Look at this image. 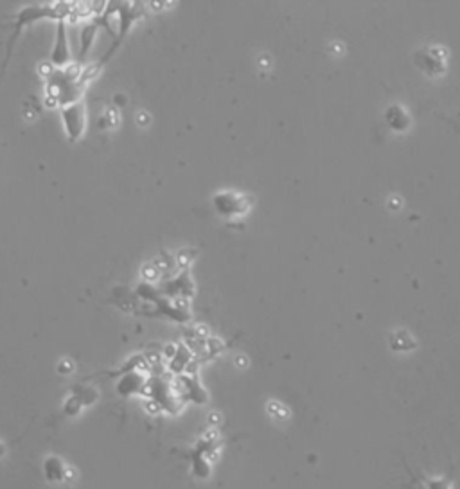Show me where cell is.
I'll return each mask as SVG.
<instances>
[{
  "instance_id": "d6986e66",
  "label": "cell",
  "mask_w": 460,
  "mask_h": 489,
  "mask_svg": "<svg viewBox=\"0 0 460 489\" xmlns=\"http://www.w3.org/2000/svg\"><path fill=\"white\" fill-rule=\"evenodd\" d=\"M137 121H139L140 124H142V126H146V124H148V122H149V117H148V113H146V112H140L139 116H137Z\"/></svg>"
},
{
  "instance_id": "8992f818",
  "label": "cell",
  "mask_w": 460,
  "mask_h": 489,
  "mask_svg": "<svg viewBox=\"0 0 460 489\" xmlns=\"http://www.w3.org/2000/svg\"><path fill=\"white\" fill-rule=\"evenodd\" d=\"M49 63L54 68H65L72 65L71 44H68L67 22L65 20L56 22V36H54L53 49H50Z\"/></svg>"
},
{
  "instance_id": "ba28073f",
  "label": "cell",
  "mask_w": 460,
  "mask_h": 489,
  "mask_svg": "<svg viewBox=\"0 0 460 489\" xmlns=\"http://www.w3.org/2000/svg\"><path fill=\"white\" fill-rule=\"evenodd\" d=\"M99 29H101V26L98 24V20H85V22L81 24V29H80V62H83V59L89 56L90 49H92V45H94L95 38H98V33Z\"/></svg>"
},
{
  "instance_id": "277c9868",
  "label": "cell",
  "mask_w": 460,
  "mask_h": 489,
  "mask_svg": "<svg viewBox=\"0 0 460 489\" xmlns=\"http://www.w3.org/2000/svg\"><path fill=\"white\" fill-rule=\"evenodd\" d=\"M416 65L426 76H441L448 67V50L441 45H428L416 53Z\"/></svg>"
},
{
  "instance_id": "ac0fdd59",
  "label": "cell",
  "mask_w": 460,
  "mask_h": 489,
  "mask_svg": "<svg viewBox=\"0 0 460 489\" xmlns=\"http://www.w3.org/2000/svg\"><path fill=\"white\" fill-rule=\"evenodd\" d=\"M113 104H116L117 108H125L126 104H128V99H126L125 94H116L113 95Z\"/></svg>"
},
{
  "instance_id": "e0dca14e",
  "label": "cell",
  "mask_w": 460,
  "mask_h": 489,
  "mask_svg": "<svg viewBox=\"0 0 460 489\" xmlns=\"http://www.w3.org/2000/svg\"><path fill=\"white\" fill-rule=\"evenodd\" d=\"M81 407H83V401H81L76 394H72L67 403H65V414H67V416H76L81 410Z\"/></svg>"
},
{
  "instance_id": "8fae6325",
  "label": "cell",
  "mask_w": 460,
  "mask_h": 489,
  "mask_svg": "<svg viewBox=\"0 0 460 489\" xmlns=\"http://www.w3.org/2000/svg\"><path fill=\"white\" fill-rule=\"evenodd\" d=\"M135 295H137V299H139L140 302H149V304H153V302H156L158 299L162 297L160 293V288H156L155 284L151 283H139V286L135 288Z\"/></svg>"
},
{
  "instance_id": "5bb4252c",
  "label": "cell",
  "mask_w": 460,
  "mask_h": 489,
  "mask_svg": "<svg viewBox=\"0 0 460 489\" xmlns=\"http://www.w3.org/2000/svg\"><path fill=\"white\" fill-rule=\"evenodd\" d=\"M194 256H196V250H194V248H182V250L174 256V263H176V266H178L180 270H189Z\"/></svg>"
},
{
  "instance_id": "5b68a950",
  "label": "cell",
  "mask_w": 460,
  "mask_h": 489,
  "mask_svg": "<svg viewBox=\"0 0 460 489\" xmlns=\"http://www.w3.org/2000/svg\"><path fill=\"white\" fill-rule=\"evenodd\" d=\"M160 293L162 297L171 299V301L191 302V299L194 297V281H192L189 270H182L176 275L164 281V284L160 286Z\"/></svg>"
},
{
  "instance_id": "7c38bea8",
  "label": "cell",
  "mask_w": 460,
  "mask_h": 489,
  "mask_svg": "<svg viewBox=\"0 0 460 489\" xmlns=\"http://www.w3.org/2000/svg\"><path fill=\"white\" fill-rule=\"evenodd\" d=\"M390 347L394 351H410L416 347V342L407 331H396L390 338Z\"/></svg>"
},
{
  "instance_id": "52a82bcc",
  "label": "cell",
  "mask_w": 460,
  "mask_h": 489,
  "mask_svg": "<svg viewBox=\"0 0 460 489\" xmlns=\"http://www.w3.org/2000/svg\"><path fill=\"white\" fill-rule=\"evenodd\" d=\"M148 378L142 373H128L122 374L117 382V392L121 396H135L142 394L144 387H146Z\"/></svg>"
},
{
  "instance_id": "44dd1931",
  "label": "cell",
  "mask_w": 460,
  "mask_h": 489,
  "mask_svg": "<svg viewBox=\"0 0 460 489\" xmlns=\"http://www.w3.org/2000/svg\"><path fill=\"white\" fill-rule=\"evenodd\" d=\"M448 122H450V124H452V126H455V128H459V130H460V122L452 121V119H448Z\"/></svg>"
},
{
  "instance_id": "3957f363",
  "label": "cell",
  "mask_w": 460,
  "mask_h": 489,
  "mask_svg": "<svg viewBox=\"0 0 460 489\" xmlns=\"http://www.w3.org/2000/svg\"><path fill=\"white\" fill-rule=\"evenodd\" d=\"M63 130L71 142H77L86 130V104L81 99L77 103L67 104L62 108Z\"/></svg>"
},
{
  "instance_id": "ffe728a7",
  "label": "cell",
  "mask_w": 460,
  "mask_h": 489,
  "mask_svg": "<svg viewBox=\"0 0 460 489\" xmlns=\"http://www.w3.org/2000/svg\"><path fill=\"white\" fill-rule=\"evenodd\" d=\"M412 481H414V488H416V489H425V488H423V484H421L419 479H417V477L412 475Z\"/></svg>"
},
{
  "instance_id": "2e32d148",
  "label": "cell",
  "mask_w": 460,
  "mask_h": 489,
  "mask_svg": "<svg viewBox=\"0 0 460 489\" xmlns=\"http://www.w3.org/2000/svg\"><path fill=\"white\" fill-rule=\"evenodd\" d=\"M158 277H160V270L156 268L153 263H146V265L142 266V281L144 283L153 284Z\"/></svg>"
},
{
  "instance_id": "6da1fadb",
  "label": "cell",
  "mask_w": 460,
  "mask_h": 489,
  "mask_svg": "<svg viewBox=\"0 0 460 489\" xmlns=\"http://www.w3.org/2000/svg\"><path fill=\"white\" fill-rule=\"evenodd\" d=\"M210 202H212L216 214L225 220H237V218H245L250 212V209L254 207V196L232 191V189H225V191H218L212 194Z\"/></svg>"
},
{
  "instance_id": "30bf717a",
  "label": "cell",
  "mask_w": 460,
  "mask_h": 489,
  "mask_svg": "<svg viewBox=\"0 0 460 489\" xmlns=\"http://www.w3.org/2000/svg\"><path fill=\"white\" fill-rule=\"evenodd\" d=\"M44 472H45V477H47V481L50 482L63 481V477H65V466H63L62 459L58 457L45 459Z\"/></svg>"
},
{
  "instance_id": "7402d4cb",
  "label": "cell",
  "mask_w": 460,
  "mask_h": 489,
  "mask_svg": "<svg viewBox=\"0 0 460 489\" xmlns=\"http://www.w3.org/2000/svg\"><path fill=\"white\" fill-rule=\"evenodd\" d=\"M4 454H6V445H2V443H0V457H2Z\"/></svg>"
},
{
  "instance_id": "7a4b0ae2",
  "label": "cell",
  "mask_w": 460,
  "mask_h": 489,
  "mask_svg": "<svg viewBox=\"0 0 460 489\" xmlns=\"http://www.w3.org/2000/svg\"><path fill=\"white\" fill-rule=\"evenodd\" d=\"M146 15V6L144 4H131V2H125V4H117V36L116 40H113L112 47L107 50V53L101 56V59H99V65L103 67L104 63L108 62V59L112 58L113 54H116V50L119 49L122 45V41H125V38L128 35H130L131 27L135 26V24L139 22L140 18Z\"/></svg>"
},
{
  "instance_id": "9c48e42d",
  "label": "cell",
  "mask_w": 460,
  "mask_h": 489,
  "mask_svg": "<svg viewBox=\"0 0 460 489\" xmlns=\"http://www.w3.org/2000/svg\"><path fill=\"white\" fill-rule=\"evenodd\" d=\"M387 122L394 131H407L410 126V117H408L407 110L399 104H392L387 110Z\"/></svg>"
},
{
  "instance_id": "4fadbf2b",
  "label": "cell",
  "mask_w": 460,
  "mask_h": 489,
  "mask_svg": "<svg viewBox=\"0 0 460 489\" xmlns=\"http://www.w3.org/2000/svg\"><path fill=\"white\" fill-rule=\"evenodd\" d=\"M425 489H452L450 477H417Z\"/></svg>"
},
{
  "instance_id": "9a60e30c",
  "label": "cell",
  "mask_w": 460,
  "mask_h": 489,
  "mask_svg": "<svg viewBox=\"0 0 460 489\" xmlns=\"http://www.w3.org/2000/svg\"><path fill=\"white\" fill-rule=\"evenodd\" d=\"M119 124V116L116 108H107V112L101 117V128H113Z\"/></svg>"
}]
</instances>
